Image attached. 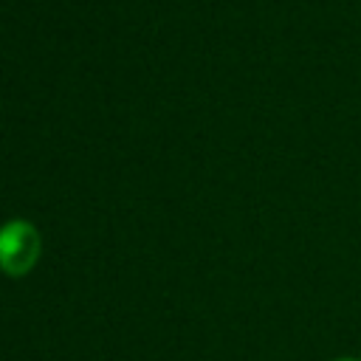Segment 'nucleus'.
Wrapping results in <instances>:
<instances>
[{"mask_svg":"<svg viewBox=\"0 0 361 361\" xmlns=\"http://www.w3.org/2000/svg\"><path fill=\"white\" fill-rule=\"evenodd\" d=\"M42 254V237L25 217H11L0 226V271L6 276H25Z\"/></svg>","mask_w":361,"mask_h":361,"instance_id":"f257e3e1","label":"nucleus"},{"mask_svg":"<svg viewBox=\"0 0 361 361\" xmlns=\"http://www.w3.org/2000/svg\"><path fill=\"white\" fill-rule=\"evenodd\" d=\"M330 361H361L358 355H338V358H330Z\"/></svg>","mask_w":361,"mask_h":361,"instance_id":"f03ea898","label":"nucleus"}]
</instances>
